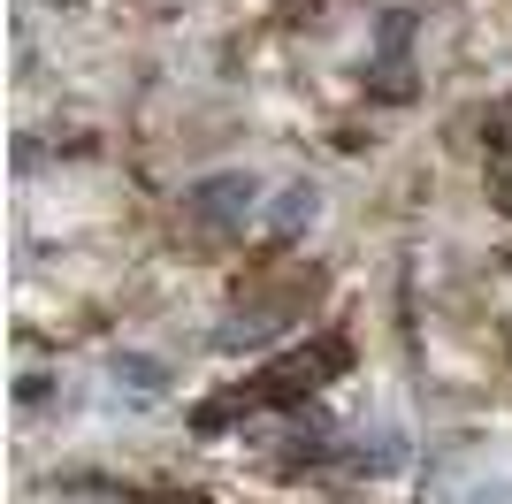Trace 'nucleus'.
I'll list each match as a JSON object with an SVG mask.
<instances>
[{
	"label": "nucleus",
	"mask_w": 512,
	"mask_h": 504,
	"mask_svg": "<svg viewBox=\"0 0 512 504\" xmlns=\"http://www.w3.org/2000/svg\"><path fill=\"white\" fill-rule=\"evenodd\" d=\"M123 375L138 382V390H161V367H146V359H123Z\"/></svg>",
	"instance_id": "f257e3e1"
},
{
	"label": "nucleus",
	"mask_w": 512,
	"mask_h": 504,
	"mask_svg": "<svg viewBox=\"0 0 512 504\" xmlns=\"http://www.w3.org/2000/svg\"><path fill=\"white\" fill-rule=\"evenodd\" d=\"M153 504H192V497H153Z\"/></svg>",
	"instance_id": "f03ea898"
}]
</instances>
